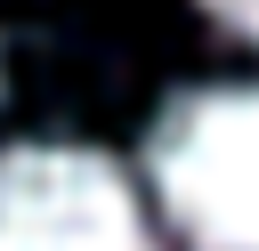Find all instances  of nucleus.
I'll list each match as a JSON object with an SVG mask.
<instances>
[{
    "instance_id": "f03ea898",
    "label": "nucleus",
    "mask_w": 259,
    "mask_h": 251,
    "mask_svg": "<svg viewBox=\"0 0 259 251\" xmlns=\"http://www.w3.org/2000/svg\"><path fill=\"white\" fill-rule=\"evenodd\" d=\"M0 251H154V235L113 154L8 146L0 154Z\"/></svg>"
},
{
    "instance_id": "7ed1b4c3",
    "label": "nucleus",
    "mask_w": 259,
    "mask_h": 251,
    "mask_svg": "<svg viewBox=\"0 0 259 251\" xmlns=\"http://www.w3.org/2000/svg\"><path fill=\"white\" fill-rule=\"evenodd\" d=\"M202 8H210L235 40H259V0H202Z\"/></svg>"
},
{
    "instance_id": "f257e3e1",
    "label": "nucleus",
    "mask_w": 259,
    "mask_h": 251,
    "mask_svg": "<svg viewBox=\"0 0 259 251\" xmlns=\"http://www.w3.org/2000/svg\"><path fill=\"white\" fill-rule=\"evenodd\" d=\"M146 178L186 251H259V81H210L154 113Z\"/></svg>"
}]
</instances>
